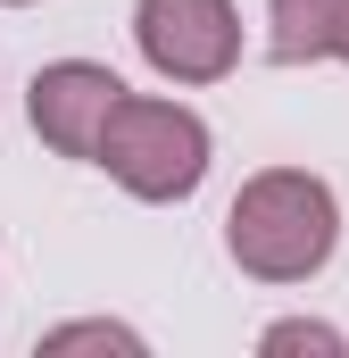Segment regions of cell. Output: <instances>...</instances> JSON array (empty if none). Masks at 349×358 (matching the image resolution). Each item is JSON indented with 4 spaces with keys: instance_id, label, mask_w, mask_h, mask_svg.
<instances>
[{
    "instance_id": "cell-1",
    "label": "cell",
    "mask_w": 349,
    "mask_h": 358,
    "mask_svg": "<svg viewBox=\"0 0 349 358\" xmlns=\"http://www.w3.org/2000/svg\"><path fill=\"white\" fill-rule=\"evenodd\" d=\"M233 250L266 275H299L333 250V200L299 176H266L242 208H233Z\"/></svg>"
},
{
    "instance_id": "cell-2",
    "label": "cell",
    "mask_w": 349,
    "mask_h": 358,
    "mask_svg": "<svg viewBox=\"0 0 349 358\" xmlns=\"http://www.w3.org/2000/svg\"><path fill=\"white\" fill-rule=\"evenodd\" d=\"M108 125L125 134L117 150H108V167L117 176H133L142 192H191L200 183V167H208V134L183 117V108H133V100H117L108 108Z\"/></svg>"
},
{
    "instance_id": "cell-3",
    "label": "cell",
    "mask_w": 349,
    "mask_h": 358,
    "mask_svg": "<svg viewBox=\"0 0 349 358\" xmlns=\"http://www.w3.org/2000/svg\"><path fill=\"white\" fill-rule=\"evenodd\" d=\"M142 50L167 76H216L233 59V8L225 0H142Z\"/></svg>"
},
{
    "instance_id": "cell-4",
    "label": "cell",
    "mask_w": 349,
    "mask_h": 358,
    "mask_svg": "<svg viewBox=\"0 0 349 358\" xmlns=\"http://www.w3.org/2000/svg\"><path fill=\"white\" fill-rule=\"evenodd\" d=\"M117 100H125V84H117L108 67H50V76H34V125H42L59 150H91V142H100L91 125H108Z\"/></svg>"
},
{
    "instance_id": "cell-5",
    "label": "cell",
    "mask_w": 349,
    "mask_h": 358,
    "mask_svg": "<svg viewBox=\"0 0 349 358\" xmlns=\"http://www.w3.org/2000/svg\"><path fill=\"white\" fill-rule=\"evenodd\" d=\"M274 17H283L274 50H283V59H308V50H333V42H341L349 0H274Z\"/></svg>"
},
{
    "instance_id": "cell-6",
    "label": "cell",
    "mask_w": 349,
    "mask_h": 358,
    "mask_svg": "<svg viewBox=\"0 0 349 358\" xmlns=\"http://www.w3.org/2000/svg\"><path fill=\"white\" fill-rule=\"evenodd\" d=\"M333 50H349V25H341V42H333Z\"/></svg>"
}]
</instances>
